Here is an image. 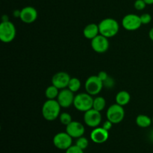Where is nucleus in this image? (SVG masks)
I'll list each match as a JSON object with an SVG mask.
<instances>
[{
    "label": "nucleus",
    "instance_id": "f3484780",
    "mask_svg": "<svg viewBox=\"0 0 153 153\" xmlns=\"http://www.w3.org/2000/svg\"><path fill=\"white\" fill-rule=\"evenodd\" d=\"M115 100H116L117 104L125 106L129 103L130 100H131V96H130L129 93L127 91H121L117 94Z\"/></svg>",
    "mask_w": 153,
    "mask_h": 153
},
{
    "label": "nucleus",
    "instance_id": "dca6fc26",
    "mask_svg": "<svg viewBox=\"0 0 153 153\" xmlns=\"http://www.w3.org/2000/svg\"><path fill=\"white\" fill-rule=\"evenodd\" d=\"M83 34L85 38L88 40H93L94 37L100 34V28L99 25L96 23H90L85 26L83 30Z\"/></svg>",
    "mask_w": 153,
    "mask_h": 153
},
{
    "label": "nucleus",
    "instance_id": "423d86ee",
    "mask_svg": "<svg viewBox=\"0 0 153 153\" xmlns=\"http://www.w3.org/2000/svg\"><path fill=\"white\" fill-rule=\"evenodd\" d=\"M103 87V82L98 77V76H90L85 84L86 92L91 96H96L100 94Z\"/></svg>",
    "mask_w": 153,
    "mask_h": 153
},
{
    "label": "nucleus",
    "instance_id": "6e6552de",
    "mask_svg": "<svg viewBox=\"0 0 153 153\" xmlns=\"http://www.w3.org/2000/svg\"><path fill=\"white\" fill-rule=\"evenodd\" d=\"M84 122L88 126L94 128H97L102 122L101 112L94 108L87 111L84 114Z\"/></svg>",
    "mask_w": 153,
    "mask_h": 153
},
{
    "label": "nucleus",
    "instance_id": "9d476101",
    "mask_svg": "<svg viewBox=\"0 0 153 153\" xmlns=\"http://www.w3.org/2000/svg\"><path fill=\"white\" fill-rule=\"evenodd\" d=\"M74 99V93L68 88H64V89L60 90L59 94L56 100L61 108H68L72 105H73Z\"/></svg>",
    "mask_w": 153,
    "mask_h": 153
},
{
    "label": "nucleus",
    "instance_id": "f704fd0d",
    "mask_svg": "<svg viewBox=\"0 0 153 153\" xmlns=\"http://www.w3.org/2000/svg\"><path fill=\"white\" fill-rule=\"evenodd\" d=\"M152 124H153V117H152Z\"/></svg>",
    "mask_w": 153,
    "mask_h": 153
},
{
    "label": "nucleus",
    "instance_id": "9b49d317",
    "mask_svg": "<svg viewBox=\"0 0 153 153\" xmlns=\"http://www.w3.org/2000/svg\"><path fill=\"white\" fill-rule=\"evenodd\" d=\"M91 47L97 53H105L109 48L108 38L100 34L91 40Z\"/></svg>",
    "mask_w": 153,
    "mask_h": 153
},
{
    "label": "nucleus",
    "instance_id": "aec40b11",
    "mask_svg": "<svg viewBox=\"0 0 153 153\" xmlns=\"http://www.w3.org/2000/svg\"><path fill=\"white\" fill-rule=\"evenodd\" d=\"M106 106V100L102 97H97L94 99L93 108L101 112L105 109Z\"/></svg>",
    "mask_w": 153,
    "mask_h": 153
},
{
    "label": "nucleus",
    "instance_id": "ddd939ff",
    "mask_svg": "<svg viewBox=\"0 0 153 153\" xmlns=\"http://www.w3.org/2000/svg\"><path fill=\"white\" fill-rule=\"evenodd\" d=\"M66 132L70 134L73 138H79L84 135L85 128L83 124L78 121H72L66 126Z\"/></svg>",
    "mask_w": 153,
    "mask_h": 153
},
{
    "label": "nucleus",
    "instance_id": "c756f323",
    "mask_svg": "<svg viewBox=\"0 0 153 153\" xmlns=\"http://www.w3.org/2000/svg\"><path fill=\"white\" fill-rule=\"evenodd\" d=\"M20 11L21 10H15L14 11H13V16H14V17H19L20 16Z\"/></svg>",
    "mask_w": 153,
    "mask_h": 153
},
{
    "label": "nucleus",
    "instance_id": "4be33fe9",
    "mask_svg": "<svg viewBox=\"0 0 153 153\" xmlns=\"http://www.w3.org/2000/svg\"><path fill=\"white\" fill-rule=\"evenodd\" d=\"M59 120L60 122L61 123V124H63L64 126H66L73 121V120H72V116L70 114L67 113V112L61 113L59 116Z\"/></svg>",
    "mask_w": 153,
    "mask_h": 153
},
{
    "label": "nucleus",
    "instance_id": "2eb2a0df",
    "mask_svg": "<svg viewBox=\"0 0 153 153\" xmlns=\"http://www.w3.org/2000/svg\"><path fill=\"white\" fill-rule=\"evenodd\" d=\"M109 132L102 127H97L92 130L91 133V139L94 143L101 144L108 140Z\"/></svg>",
    "mask_w": 153,
    "mask_h": 153
},
{
    "label": "nucleus",
    "instance_id": "7ed1b4c3",
    "mask_svg": "<svg viewBox=\"0 0 153 153\" xmlns=\"http://www.w3.org/2000/svg\"><path fill=\"white\" fill-rule=\"evenodd\" d=\"M88 93H80L75 96L73 106L79 111L85 112L93 108L94 98Z\"/></svg>",
    "mask_w": 153,
    "mask_h": 153
},
{
    "label": "nucleus",
    "instance_id": "2f4dec72",
    "mask_svg": "<svg viewBox=\"0 0 153 153\" xmlns=\"http://www.w3.org/2000/svg\"><path fill=\"white\" fill-rule=\"evenodd\" d=\"M1 19H2V21H1V22H4V21H8L9 20L8 16H7V15H4V16H2V18H1Z\"/></svg>",
    "mask_w": 153,
    "mask_h": 153
},
{
    "label": "nucleus",
    "instance_id": "39448f33",
    "mask_svg": "<svg viewBox=\"0 0 153 153\" xmlns=\"http://www.w3.org/2000/svg\"><path fill=\"white\" fill-rule=\"evenodd\" d=\"M107 120H110L112 123L117 124L122 122L125 117V110L123 106L118 104H113L110 105L106 112Z\"/></svg>",
    "mask_w": 153,
    "mask_h": 153
},
{
    "label": "nucleus",
    "instance_id": "473e14b6",
    "mask_svg": "<svg viewBox=\"0 0 153 153\" xmlns=\"http://www.w3.org/2000/svg\"><path fill=\"white\" fill-rule=\"evenodd\" d=\"M146 4H153V0H144Z\"/></svg>",
    "mask_w": 153,
    "mask_h": 153
},
{
    "label": "nucleus",
    "instance_id": "f03ea898",
    "mask_svg": "<svg viewBox=\"0 0 153 153\" xmlns=\"http://www.w3.org/2000/svg\"><path fill=\"white\" fill-rule=\"evenodd\" d=\"M99 25L100 34L107 38L114 37L120 30V25L117 21L113 18H106L102 19Z\"/></svg>",
    "mask_w": 153,
    "mask_h": 153
},
{
    "label": "nucleus",
    "instance_id": "bb28decb",
    "mask_svg": "<svg viewBox=\"0 0 153 153\" xmlns=\"http://www.w3.org/2000/svg\"><path fill=\"white\" fill-rule=\"evenodd\" d=\"M113 125H114V123H112L111 122L110 120H106L105 122L103 123L102 126V128H104L105 129L107 130V131H109V130L111 129V128H112V126H113Z\"/></svg>",
    "mask_w": 153,
    "mask_h": 153
},
{
    "label": "nucleus",
    "instance_id": "a878e982",
    "mask_svg": "<svg viewBox=\"0 0 153 153\" xmlns=\"http://www.w3.org/2000/svg\"><path fill=\"white\" fill-rule=\"evenodd\" d=\"M66 153H84V150L80 149L76 145H72L70 148L66 150Z\"/></svg>",
    "mask_w": 153,
    "mask_h": 153
},
{
    "label": "nucleus",
    "instance_id": "20e7f679",
    "mask_svg": "<svg viewBox=\"0 0 153 153\" xmlns=\"http://www.w3.org/2000/svg\"><path fill=\"white\" fill-rule=\"evenodd\" d=\"M16 28L10 20L1 22L0 24V40L4 43H9L16 37Z\"/></svg>",
    "mask_w": 153,
    "mask_h": 153
},
{
    "label": "nucleus",
    "instance_id": "f257e3e1",
    "mask_svg": "<svg viewBox=\"0 0 153 153\" xmlns=\"http://www.w3.org/2000/svg\"><path fill=\"white\" fill-rule=\"evenodd\" d=\"M61 105L57 100H48L42 106V115L46 120H55L61 114Z\"/></svg>",
    "mask_w": 153,
    "mask_h": 153
},
{
    "label": "nucleus",
    "instance_id": "5701e85b",
    "mask_svg": "<svg viewBox=\"0 0 153 153\" xmlns=\"http://www.w3.org/2000/svg\"><path fill=\"white\" fill-rule=\"evenodd\" d=\"M76 145L77 146H79L80 149L85 150V149L88 148V145H89V141H88V138L82 136V137L77 138V140H76Z\"/></svg>",
    "mask_w": 153,
    "mask_h": 153
},
{
    "label": "nucleus",
    "instance_id": "b1692460",
    "mask_svg": "<svg viewBox=\"0 0 153 153\" xmlns=\"http://www.w3.org/2000/svg\"><path fill=\"white\" fill-rule=\"evenodd\" d=\"M140 17L143 25H147V24H149V22L152 21V16H151L149 13H143L142 15H140Z\"/></svg>",
    "mask_w": 153,
    "mask_h": 153
},
{
    "label": "nucleus",
    "instance_id": "7c9ffc66",
    "mask_svg": "<svg viewBox=\"0 0 153 153\" xmlns=\"http://www.w3.org/2000/svg\"><path fill=\"white\" fill-rule=\"evenodd\" d=\"M149 38H150V40H152V41H153V27L151 28L150 30H149Z\"/></svg>",
    "mask_w": 153,
    "mask_h": 153
},
{
    "label": "nucleus",
    "instance_id": "412c9836",
    "mask_svg": "<svg viewBox=\"0 0 153 153\" xmlns=\"http://www.w3.org/2000/svg\"><path fill=\"white\" fill-rule=\"evenodd\" d=\"M81 86H82L81 81L78 78L73 77L70 79L67 88L70 89L71 91H73V93H76L79 91V89L81 88Z\"/></svg>",
    "mask_w": 153,
    "mask_h": 153
},
{
    "label": "nucleus",
    "instance_id": "4468645a",
    "mask_svg": "<svg viewBox=\"0 0 153 153\" xmlns=\"http://www.w3.org/2000/svg\"><path fill=\"white\" fill-rule=\"evenodd\" d=\"M19 19L26 24L33 23L37 18V10L31 6H26L20 10Z\"/></svg>",
    "mask_w": 153,
    "mask_h": 153
},
{
    "label": "nucleus",
    "instance_id": "a211bd4d",
    "mask_svg": "<svg viewBox=\"0 0 153 153\" xmlns=\"http://www.w3.org/2000/svg\"><path fill=\"white\" fill-rule=\"evenodd\" d=\"M135 123L137 126L140 128H148L152 124V118L149 117V116L145 114H140L136 117Z\"/></svg>",
    "mask_w": 153,
    "mask_h": 153
},
{
    "label": "nucleus",
    "instance_id": "c85d7f7f",
    "mask_svg": "<svg viewBox=\"0 0 153 153\" xmlns=\"http://www.w3.org/2000/svg\"><path fill=\"white\" fill-rule=\"evenodd\" d=\"M114 81L112 80L111 78L110 77H108L105 81V82H103V85H104V86L108 87V88H111V87L114 85Z\"/></svg>",
    "mask_w": 153,
    "mask_h": 153
},
{
    "label": "nucleus",
    "instance_id": "72a5a7b5",
    "mask_svg": "<svg viewBox=\"0 0 153 153\" xmlns=\"http://www.w3.org/2000/svg\"><path fill=\"white\" fill-rule=\"evenodd\" d=\"M149 139H150L151 141L153 142V130L151 131L150 134H149Z\"/></svg>",
    "mask_w": 153,
    "mask_h": 153
},
{
    "label": "nucleus",
    "instance_id": "cd10ccee",
    "mask_svg": "<svg viewBox=\"0 0 153 153\" xmlns=\"http://www.w3.org/2000/svg\"><path fill=\"white\" fill-rule=\"evenodd\" d=\"M97 76H98V77L100 78V79H101L102 82H105V81L106 79H107L109 77L108 75V73H106V72H105V71L100 72V73H99V74L97 75Z\"/></svg>",
    "mask_w": 153,
    "mask_h": 153
},
{
    "label": "nucleus",
    "instance_id": "6ab92c4d",
    "mask_svg": "<svg viewBox=\"0 0 153 153\" xmlns=\"http://www.w3.org/2000/svg\"><path fill=\"white\" fill-rule=\"evenodd\" d=\"M60 90L53 85L48 87L45 91V96L47 100H55L59 94Z\"/></svg>",
    "mask_w": 153,
    "mask_h": 153
},
{
    "label": "nucleus",
    "instance_id": "f8f14e48",
    "mask_svg": "<svg viewBox=\"0 0 153 153\" xmlns=\"http://www.w3.org/2000/svg\"><path fill=\"white\" fill-rule=\"evenodd\" d=\"M71 77L66 72H58L55 73L52 78V85L58 88L59 90L67 88Z\"/></svg>",
    "mask_w": 153,
    "mask_h": 153
},
{
    "label": "nucleus",
    "instance_id": "0eeeda50",
    "mask_svg": "<svg viewBox=\"0 0 153 153\" xmlns=\"http://www.w3.org/2000/svg\"><path fill=\"white\" fill-rule=\"evenodd\" d=\"M142 25L143 24L140 20V16H137L134 13H129V14L126 15L122 19L123 27L127 31H136L139 29Z\"/></svg>",
    "mask_w": 153,
    "mask_h": 153
},
{
    "label": "nucleus",
    "instance_id": "393cba45",
    "mask_svg": "<svg viewBox=\"0 0 153 153\" xmlns=\"http://www.w3.org/2000/svg\"><path fill=\"white\" fill-rule=\"evenodd\" d=\"M146 5H147V4L145 2L144 0H136V1H134V8L137 10H143V9H145Z\"/></svg>",
    "mask_w": 153,
    "mask_h": 153
},
{
    "label": "nucleus",
    "instance_id": "1a4fd4ad",
    "mask_svg": "<svg viewBox=\"0 0 153 153\" xmlns=\"http://www.w3.org/2000/svg\"><path fill=\"white\" fill-rule=\"evenodd\" d=\"M73 137L67 132H59L53 137V144L57 149L67 150L72 146Z\"/></svg>",
    "mask_w": 153,
    "mask_h": 153
}]
</instances>
